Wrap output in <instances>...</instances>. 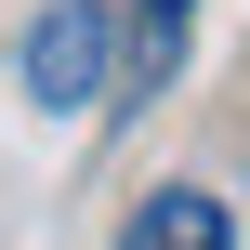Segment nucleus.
Returning <instances> with one entry per match:
<instances>
[{"mask_svg":"<svg viewBox=\"0 0 250 250\" xmlns=\"http://www.w3.org/2000/svg\"><path fill=\"white\" fill-rule=\"evenodd\" d=\"M119 250H237V211H224L211 185H158V198H132Z\"/></svg>","mask_w":250,"mask_h":250,"instance_id":"nucleus-2","label":"nucleus"},{"mask_svg":"<svg viewBox=\"0 0 250 250\" xmlns=\"http://www.w3.org/2000/svg\"><path fill=\"white\" fill-rule=\"evenodd\" d=\"M105 66H119V26H105V0H53V13L26 26V53H13L26 105H53V119L105 105Z\"/></svg>","mask_w":250,"mask_h":250,"instance_id":"nucleus-1","label":"nucleus"},{"mask_svg":"<svg viewBox=\"0 0 250 250\" xmlns=\"http://www.w3.org/2000/svg\"><path fill=\"white\" fill-rule=\"evenodd\" d=\"M185 26H198V0H132V66H119V92H158V79L185 66Z\"/></svg>","mask_w":250,"mask_h":250,"instance_id":"nucleus-3","label":"nucleus"}]
</instances>
